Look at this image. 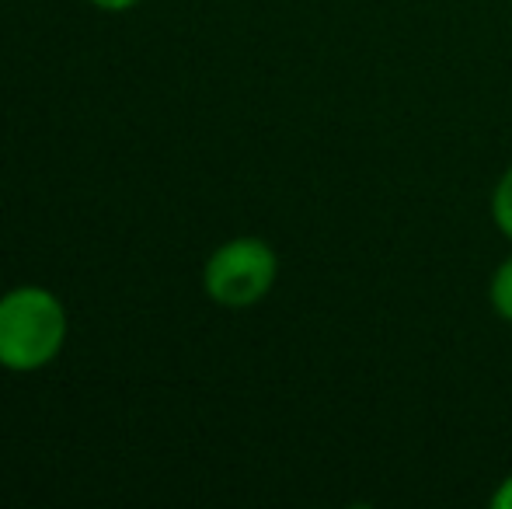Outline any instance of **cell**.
<instances>
[{
	"label": "cell",
	"mask_w": 512,
	"mask_h": 509,
	"mask_svg": "<svg viewBox=\"0 0 512 509\" xmlns=\"http://www.w3.org/2000/svg\"><path fill=\"white\" fill-rule=\"evenodd\" d=\"M67 342V311L42 286H14L0 297V367L32 374L53 363Z\"/></svg>",
	"instance_id": "1"
},
{
	"label": "cell",
	"mask_w": 512,
	"mask_h": 509,
	"mask_svg": "<svg viewBox=\"0 0 512 509\" xmlns=\"http://www.w3.org/2000/svg\"><path fill=\"white\" fill-rule=\"evenodd\" d=\"M492 217H495V224H499V231L512 241V168L499 178V185H495Z\"/></svg>",
	"instance_id": "4"
},
{
	"label": "cell",
	"mask_w": 512,
	"mask_h": 509,
	"mask_svg": "<svg viewBox=\"0 0 512 509\" xmlns=\"http://www.w3.org/2000/svg\"><path fill=\"white\" fill-rule=\"evenodd\" d=\"M492 307L502 321H512V255L492 276Z\"/></svg>",
	"instance_id": "3"
},
{
	"label": "cell",
	"mask_w": 512,
	"mask_h": 509,
	"mask_svg": "<svg viewBox=\"0 0 512 509\" xmlns=\"http://www.w3.org/2000/svg\"><path fill=\"white\" fill-rule=\"evenodd\" d=\"M88 4H95L98 11H108V14H122V11H129V7L140 4V0H88Z\"/></svg>",
	"instance_id": "5"
},
{
	"label": "cell",
	"mask_w": 512,
	"mask_h": 509,
	"mask_svg": "<svg viewBox=\"0 0 512 509\" xmlns=\"http://www.w3.org/2000/svg\"><path fill=\"white\" fill-rule=\"evenodd\" d=\"M492 506L495 509H512V475L499 485V492L492 496Z\"/></svg>",
	"instance_id": "6"
},
{
	"label": "cell",
	"mask_w": 512,
	"mask_h": 509,
	"mask_svg": "<svg viewBox=\"0 0 512 509\" xmlns=\"http://www.w3.org/2000/svg\"><path fill=\"white\" fill-rule=\"evenodd\" d=\"M279 258L265 241L234 238L209 255L203 269V290L220 307H251L276 286Z\"/></svg>",
	"instance_id": "2"
}]
</instances>
